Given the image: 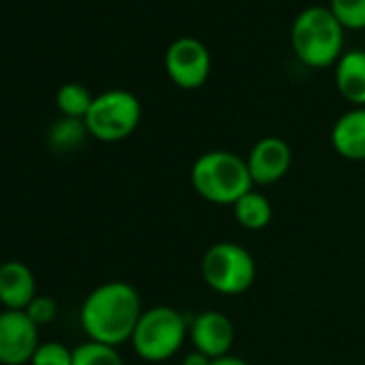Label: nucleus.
Listing matches in <instances>:
<instances>
[{"instance_id": "15", "label": "nucleus", "mask_w": 365, "mask_h": 365, "mask_svg": "<svg viewBox=\"0 0 365 365\" xmlns=\"http://www.w3.org/2000/svg\"><path fill=\"white\" fill-rule=\"evenodd\" d=\"M88 129L86 123L82 118H69V116H61L56 118L50 129H48V146L56 153H69L76 150L78 146H82L88 138Z\"/></svg>"}, {"instance_id": "13", "label": "nucleus", "mask_w": 365, "mask_h": 365, "mask_svg": "<svg viewBox=\"0 0 365 365\" xmlns=\"http://www.w3.org/2000/svg\"><path fill=\"white\" fill-rule=\"evenodd\" d=\"M335 86L348 103L365 108V50H350L339 56L335 63Z\"/></svg>"}, {"instance_id": "22", "label": "nucleus", "mask_w": 365, "mask_h": 365, "mask_svg": "<svg viewBox=\"0 0 365 365\" xmlns=\"http://www.w3.org/2000/svg\"><path fill=\"white\" fill-rule=\"evenodd\" d=\"M211 365H250L245 359L241 356H235V354H226V356H220V359H213Z\"/></svg>"}, {"instance_id": "3", "label": "nucleus", "mask_w": 365, "mask_h": 365, "mask_svg": "<svg viewBox=\"0 0 365 365\" xmlns=\"http://www.w3.org/2000/svg\"><path fill=\"white\" fill-rule=\"evenodd\" d=\"M297 58L314 69H324L339 61L344 46V26L329 7H307L292 24L290 33Z\"/></svg>"}, {"instance_id": "7", "label": "nucleus", "mask_w": 365, "mask_h": 365, "mask_svg": "<svg viewBox=\"0 0 365 365\" xmlns=\"http://www.w3.org/2000/svg\"><path fill=\"white\" fill-rule=\"evenodd\" d=\"M165 73L182 91L200 88L211 76V52L194 37H180L165 52Z\"/></svg>"}, {"instance_id": "18", "label": "nucleus", "mask_w": 365, "mask_h": 365, "mask_svg": "<svg viewBox=\"0 0 365 365\" xmlns=\"http://www.w3.org/2000/svg\"><path fill=\"white\" fill-rule=\"evenodd\" d=\"M329 9L344 29H365V0H331Z\"/></svg>"}, {"instance_id": "1", "label": "nucleus", "mask_w": 365, "mask_h": 365, "mask_svg": "<svg viewBox=\"0 0 365 365\" xmlns=\"http://www.w3.org/2000/svg\"><path fill=\"white\" fill-rule=\"evenodd\" d=\"M142 312L140 292L131 284L108 282L84 299L80 324L88 339L116 348L123 341H131Z\"/></svg>"}, {"instance_id": "4", "label": "nucleus", "mask_w": 365, "mask_h": 365, "mask_svg": "<svg viewBox=\"0 0 365 365\" xmlns=\"http://www.w3.org/2000/svg\"><path fill=\"white\" fill-rule=\"evenodd\" d=\"M190 333V324L178 309L170 305H155L144 309L131 335L135 354L150 363L172 359Z\"/></svg>"}, {"instance_id": "12", "label": "nucleus", "mask_w": 365, "mask_h": 365, "mask_svg": "<svg viewBox=\"0 0 365 365\" xmlns=\"http://www.w3.org/2000/svg\"><path fill=\"white\" fill-rule=\"evenodd\" d=\"M335 153L348 161H365V108L341 114L331 129Z\"/></svg>"}, {"instance_id": "21", "label": "nucleus", "mask_w": 365, "mask_h": 365, "mask_svg": "<svg viewBox=\"0 0 365 365\" xmlns=\"http://www.w3.org/2000/svg\"><path fill=\"white\" fill-rule=\"evenodd\" d=\"M211 363H213L211 356H207L198 350H192L190 354H185V359H182L180 365H211Z\"/></svg>"}, {"instance_id": "17", "label": "nucleus", "mask_w": 365, "mask_h": 365, "mask_svg": "<svg viewBox=\"0 0 365 365\" xmlns=\"http://www.w3.org/2000/svg\"><path fill=\"white\" fill-rule=\"evenodd\" d=\"M73 365H125V361L114 346L88 339L73 348Z\"/></svg>"}, {"instance_id": "10", "label": "nucleus", "mask_w": 365, "mask_h": 365, "mask_svg": "<svg viewBox=\"0 0 365 365\" xmlns=\"http://www.w3.org/2000/svg\"><path fill=\"white\" fill-rule=\"evenodd\" d=\"M190 337H192L194 350L211 359H220V356L230 354V348L235 344V327L226 314L217 309H207V312H200L192 320Z\"/></svg>"}, {"instance_id": "6", "label": "nucleus", "mask_w": 365, "mask_h": 365, "mask_svg": "<svg viewBox=\"0 0 365 365\" xmlns=\"http://www.w3.org/2000/svg\"><path fill=\"white\" fill-rule=\"evenodd\" d=\"M142 118L140 99L123 88H112L95 97L84 123L88 133L106 144L129 138Z\"/></svg>"}, {"instance_id": "5", "label": "nucleus", "mask_w": 365, "mask_h": 365, "mask_svg": "<svg viewBox=\"0 0 365 365\" xmlns=\"http://www.w3.org/2000/svg\"><path fill=\"white\" fill-rule=\"evenodd\" d=\"M200 271L211 290L237 297L252 288L256 279V260L243 245L235 241H217L205 252Z\"/></svg>"}, {"instance_id": "8", "label": "nucleus", "mask_w": 365, "mask_h": 365, "mask_svg": "<svg viewBox=\"0 0 365 365\" xmlns=\"http://www.w3.org/2000/svg\"><path fill=\"white\" fill-rule=\"evenodd\" d=\"M39 344V327L29 318L26 312H0V363L26 365L31 363Z\"/></svg>"}, {"instance_id": "20", "label": "nucleus", "mask_w": 365, "mask_h": 365, "mask_svg": "<svg viewBox=\"0 0 365 365\" xmlns=\"http://www.w3.org/2000/svg\"><path fill=\"white\" fill-rule=\"evenodd\" d=\"M24 312L29 314V318H31L37 327H41V324H48V322H52V320L56 318L58 305H56V301H54L52 297H48V294H37V297L29 303V307H26Z\"/></svg>"}, {"instance_id": "9", "label": "nucleus", "mask_w": 365, "mask_h": 365, "mask_svg": "<svg viewBox=\"0 0 365 365\" xmlns=\"http://www.w3.org/2000/svg\"><path fill=\"white\" fill-rule=\"evenodd\" d=\"M245 161L254 185H273L288 174L292 165V150L286 140L269 135L252 146Z\"/></svg>"}, {"instance_id": "14", "label": "nucleus", "mask_w": 365, "mask_h": 365, "mask_svg": "<svg viewBox=\"0 0 365 365\" xmlns=\"http://www.w3.org/2000/svg\"><path fill=\"white\" fill-rule=\"evenodd\" d=\"M235 211V220L239 222V226H243L245 230H264L271 220H273V207L269 202L267 196H262L260 192H250L243 198H239L232 205Z\"/></svg>"}, {"instance_id": "19", "label": "nucleus", "mask_w": 365, "mask_h": 365, "mask_svg": "<svg viewBox=\"0 0 365 365\" xmlns=\"http://www.w3.org/2000/svg\"><path fill=\"white\" fill-rule=\"evenodd\" d=\"M31 365H73V350L61 341H41Z\"/></svg>"}, {"instance_id": "2", "label": "nucleus", "mask_w": 365, "mask_h": 365, "mask_svg": "<svg viewBox=\"0 0 365 365\" xmlns=\"http://www.w3.org/2000/svg\"><path fill=\"white\" fill-rule=\"evenodd\" d=\"M192 185L211 205H235L254 190L247 161L230 150H209L192 165Z\"/></svg>"}, {"instance_id": "11", "label": "nucleus", "mask_w": 365, "mask_h": 365, "mask_svg": "<svg viewBox=\"0 0 365 365\" xmlns=\"http://www.w3.org/2000/svg\"><path fill=\"white\" fill-rule=\"evenodd\" d=\"M35 297H37L35 275L24 262L9 260L0 264V303L5 305V309L24 312Z\"/></svg>"}, {"instance_id": "16", "label": "nucleus", "mask_w": 365, "mask_h": 365, "mask_svg": "<svg viewBox=\"0 0 365 365\" xmlns=\"http://www.w3.org/2000/svg\"><path fill=\"white\" fill-rule=\"evenodd\" d=\"M95 97L91 95V91L78 82H69L63 84L56 91V108L61 112V116H69V118H86L91 106H93Z\"/></svg>"}]
</instances>
